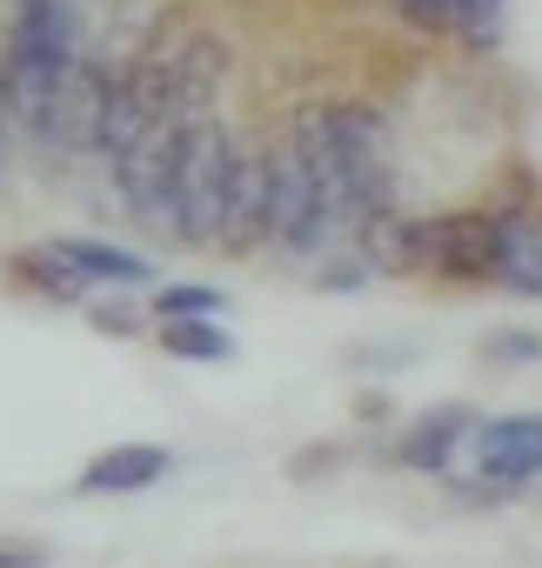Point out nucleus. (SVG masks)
<instances>
[{"mask_svg": "<svg viewBox=\"0 0 542 568\" xmlns=\"http://www.w3.org/2000/svg\"><path fill=\"white\" fill-rule=\"evenodd\" d=\"M475 475L489 488H522L542 475V415H502V422H475L469 435Z\"/></svg>", "mask_w": 542, "mask_h": 568, "instance_id": "obj_3", "label": "nucleus"}, {"mask_svg": "<svg viewBox=\"0 0 542 568\" xmlns=\"http://www.w3.org/2000/svg\"><path fill=\"white\" fill-rule=\"evenodd\" d=\"M228 174H234V134L214 114H194L174 141V241L214 247Z\"/></svg>", "mask_w": 542, "mask_h": 568, "instance_id": "obj_1", "label": "nucleus"}, {"mask_svg": "<svg viewBox=\"0 0 542 568\" xmlns=\"http://www.w3.org/2000/svg\"><path fill=\"white\" fill-rule=\"evenodd\" d=\"M395 14L429 34H462V0H395Z\"/></svg>", "mask_w": 542, "mask_h": 568, "instance_id": "obj_11", "label": "nucleus"}, {"mask_svg": "<svg viewBox=\"0 0 542 568\" xmlns=\"http://www.w3.org/2000/svg\"><path fill=\"white\" fill-rule=\"evenodd\" d=\"M108 101H114V81L94 68V61H81V54H68L54 74H48V88L14 114L41 148H54V154H81V148H101V134H108Z\"/></svg>", "mask_w": 542, "mask_h": 568, "instance_id": "obj_2", "label": "nucleus"}, {"mask_svg": "<svg viewBox=\"0 0 542 568\" xmlns=\"http://www.w3.org/2000/svg\"><path fill=\"white\" fill-rule=\"evenodd\" d=\"M422 267L455 281H495V214L422 221Z\"/></svg>", "mask_w": 542, "mask_h": 568, "instance_id": "obj_4", "label": "nucleus"}, {"mask_svg": "<svg viewBox=\"0 0 542 568\" xmlns=\"http://www.w3.org/2000/svg\"><path fill=\"white\" fill-rule=\"evenodd\" d=\"M154 308L161 315H221V295L214 288H154Z\"/></svg>", "mask_w": 542, "mask_h": 568, "instance_id": "obj_12", "label": "nucleus"}, {"mask_svg": "<svg viewBox=\"0 0 542 568\" xmlns=\"http://www.w3.org/2000/svg\"><path fill=\"white\" fill-rule=\"evenodd\" d=\"M482 362H542V335H489Z\"/></svg>", "mask_w": 542, "mask_h": 568, "instance_id": "obj_13", "label": "nucleus"}, {"mask_svg": "<svg viewBox=\"0 0 542 568\" xmlns=\"http://www.w3.org/2000/svg\"><path fill=\"white\" fill-rule=\"evenodd\" d=\"M168 475V448H148V442H121V448H101L81 475L88 495H134V488H154Z\"/></svg>", "mask_w": 542, "mask_h": 568, "instance_id": "obj_8", "label": "nucleus"}, {"mask_svg": "<svg viewBox=\"0 0 542 568\" xmlns=\"http://www.w3.org/2000/svg\"><path fill=\"white\" fill-rule=\"evenodd\" d=\"M8 121H14V108H8V81H0V134H8Z\"/></svg>", "mask_w": 542, "mask_h": 568, "instance_id": "obj_16", "label": "nucleus"}, {"mask_svg": "<svg viewBox=\"0 0 542 568\" xmlns=\"http://www.w3.org/2000/svg\"><path fill=\"white\" fill-rule=\"evenodd\" d=\"M161 348H168L174 362H228V355H234V342L214 328V315H168Z\"/></svg>", "mask_w": 542, "mask_h": 568, "instance_id": "obj_10", "label": "nucleus"}, {"mask_svg": "<svg viewBox=\"0 0 542 568\" xmlns=\"http://www.w3.org/2000/svg\"><path fill=\"white\" fill-rule=\"evenodd\" d=\"M41 548H0V568H34Z\"/></svg>", "mask_w": 542, "mask_h": 568, "instance_id": "obj_15", "label": "nucleus"}, {"mask_svg": "<svg viewBox=\"0 0 542 568\" xmlns=\"http://www.w3.org/2000/svg\"><path fill=\"white\" fill-rule=\"evenodd\" d=\"M94 322H101V335H134V328H141L134 308H94Z\"/></svg>", "mask_w": 542, "mask_h": 568, "instance_id": "obj_14", "label": "nucleus"}, {"mask_svg": "<svg viewBox=\"0 0 542 568\" xmlns=\"http://www.w3.org/2000/svg\"><path fill=\"white\" fill-rule=\"evenodd\" d=\"M495 281L522 302H542V214H495Z\"/></svg>", "mask_w": 542, "mask_h": 568, "instance_id": "obj_6", "label": "nucleus"}, {"mask_svg": "<svg viewBox=\"0 0 542 568\" xmlns=\"http://www.w3.org/2000/svg\"><path fill=\"white\" fill-rule=\"evenodd\" d=\"M54 247H61V254H68V261H74V267L94 281V288H141V281L154 274L141 254H128V247H108V241H88V234H61Z\"/></svg>", "mask_w": 542, "mask_h": 568, "instance_id": "obj_9", "label": "nucleus"}, {"mask_svg": "<svg viewBox=\"0 0 542 568\" xmlns=\"http://www.w3.org/2000/svg\"><path fill=\"white\" fill-rule=\"evenodd\" d=\"M261 241H268V154L234 148V174H228V201H221L214 247L221 254H248Z\"/></svg>", "mask_w": 542, "mask_h": 568, "instance_id": "obj_5", "label": "nucleus"}, {"mask_svg": "<svg viewBox=\"0 0 542 568\" xmlns=\"http://www.w3.org/2000/svg\"><path fill=\"white\" fill-rule=\"evenodd\" d=\"M469 435H475V415H469L462 402L429 408V415L402 435V462H409V468H422V475H449V468H455V455L469 448Z\"/></svg>", "mask_w": 542, "mask_h": 568, "instance_id": "obj_7", "label": "nucleus"}]
</instances>
